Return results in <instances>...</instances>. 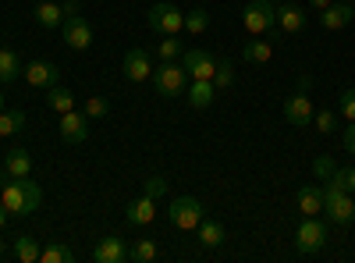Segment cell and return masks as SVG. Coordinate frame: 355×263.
<instances>
[{
	"label": "cell",
	"mask_w": 355,
	"mask_h": 263,
	"mask_svg": "<svg viewBox=\"0 0 355 263\" xmlns=\"http://www.w3.org/2000/svg\"><path fill=\"white\" fill-rule=\"evenodd\" d=\"M0 203L8 207L11 217H28L40 210L43 203V189L28 178H15V182H4V192H0Z\"/></svg>",
	"instance_id": "obj_1"
},
{
	"label": "cell",
	"mask_w": 355,
	"mask_h": 263,
	"mask_svg": "<svg viewBox=\"0 0 355 263\" xmlns=\"http://www.w3.org/2000/svg\"><path fill=\"white\" fill-rule=\"evenodd\" d=\"M323 214H327L334 224H352L355 221V203H352V192H345L338 182L327 178L323 185Z\"/></svg>",
	"instance_id": "obj_2"
},
{
	"label": "cell",
	"mask_w": 355,
	"mask_h": 263,
	"mask_svg": "<svg viewBox=\"0 0 355 263\" xmlns=\"http://www.w3.org/2000/svg\"><path fill=\"white\" fill-rule=\"evenodd\" d=\"M146 22H150V28L160 36L185 33V11H178V4H171V0H157L150 8V15H146Z\"/></svg>",
	"instance_id": "obj_3"
},
{
	"label": "cell",
	"mask_w": 355,
	"mask_h": 263,
	"mask_svg": "<svg viewBox=\"0 0 355 263\" xmlns=\"http://www.w3.org/2000/svg\"><path fill=\"white\" fill-rule=\"evenodd\" d=\"M64 43L71 50H89V46H93V25H89L85 15H78L75 0L64 4Z\"/></svg>",
	"instance_id": "obj_4"
},
{
	"label": "cell",
	"mask_w": 355,
	"mask_h": 263,
	"mask_svg": "<svg viewBox=\"0 0 355 263\" xmlns=\"http://www.w3.org/2000/svg\"><path fill=\"white\" fill-rule=\"evenodd\" d=\"M242 25H245L249 36H266L270 28H277V8L270 0H252L242 11Z\"/></svg>",
	"instance_id": "obj_5"
},
{
	"label": "cell",
	"mask_w": 355,
	"mask_h": 263,
	"mask_svg": "<svg viewBox=\"0 0 355 263\" xmlns=\"http://www.w3.org/2000/svg\"><path fill=\"white\" fill-rule=\"evenodd\" d=\"M153 85H157L160 96H182V93L189 90V71H185V65L164 61L160 68H153Z\"/></svg>",
	"instance_id": "obj_6"
},
{
	"label": "cell",
	"mask_w": 355,
	"mask_h": 263,
	"mask_svg": "<svg viewBox=\"0 0 355 263\" xmlns=\"http://www.w3.org/2000/svg\"><path fill=\"white\" fill-rule=\"evenodd\" d=\"M323 246H327V224H323L320 217H302L299 228H295V249H299L302 256H313Z\"/></svg>",
	"instance_id": "obj_7"
},
{
	"label": "cell",
	"mask_w": 355,
	"mask_h": 263,
	"mask_svg": "<svg viewBox=\"0 0 355 263\" xmlns=\"http://www.w3.org/2000/svg\"><path fill=\"white\" fill-rule=\"evenodd\" d=\"M167 221H171L178 231H196L199 221H202V203H199L196 196H178V199H171Z\"/></svg>",
	"instance_id": "obj_8"
},
{
	"label": "cell",
	"mask_w": 355,
	"mask_h": 263,
	"mask_svg": "<svg viewBox=\"0 0 355 263\" xmlns=\"http://www.w3.org/2000/svg\"><path fill=\"white\" fill-rule=\"evenodd\" d=\"M21 78L33 85V90H50V85L61 82V68L53 61H33V65L21 68Z\"/></svg>",
	"instance_id": "obj_9"
},
{
	"label": "cell",
	"mask_w": 355,
	"mask_h": 263,
	"mask_svg": "<svg viewBox=\"0 0 355 263\" xmlns=\"http://www.w3.org/2000/svg\"><path fill=\"white\" fill-rule=\"evenodd\" d=\"M121 68H125V78H128V82H150V78H153V65H150V53H146L142 46H132V50L125 53Z\"/></svg>",
	"instance_id": "obj_10"
},
{
	"label": "cell",
	"mask_w": 355,
	"mask_h": 263,
	"mask_svg": "<svg viewBox=\"0 0 355 263\" xmlns=\"http://www.w3.org/2000/svg\"><path fill=\"white\" fill-rule=\"evenodd\" d=\"M277 28L288 36H299L306 28V11L299 8V0H281L277 4Z\"/></svg>",
	"instance_id": "obj_11"
},
{
	"label": "cell",
	"mask_w": 355,
	"mask_h": 263,
	"mask_svg": "<svg viewBox=\"0 0 355 263\" xmlns=\"http://www.w3.org/2000/svg\"><path fill=\"white\" fill-rule=\"evenodd\" d=\"M313 100L306 96V93H291L288 100H284V118H288V125H295V128H302V125H313Z\"/></svg>",
	"instance_id": "obj_12"
},
{
	"label": "cell",
	"mask_w": 355,
	"mask_h": 263,
	"mask_svg": "<svg viewBox=\"0 0 355 263\" xmlns=\"http://www.w3.org/2000/svg\"><path fill=\"white\" fill-rule=\"evenodd\" d=\"M182 65H185L189 78H214L217 57L206 53V50H185V53H182Z\"/></svg>",
	"instance_id": "obj_13"
},
{
	"label": "cell",
	"mask_w": 355,
	"mask_h": 263,
	"mask_svg": "<svg viewBox=\"0 0 355 263\" xmlns=\"http://www.w3.org/2000/svg\"><path fill=\"white\" fill-rule=\"evenodd\" d=\"M128 260V246L121 235H107L93 246V263H121Z\"/></svg>",
	"instance_id": "obj_14"
},
{
	"label": "cell",
	"mask_w": 355,
	"mask_h": 263,
	"mask_svg": "<svg viewBox=\"0 0 355 263\" xmlns=\"http://www.w3.org/2000/svg\"><path fill=\"white\" fill-rule=\"evenodd\" d=\"M61 139L71 142V146H82L89 139V118L85 114H78V110L61 114Z\"/></svg>",
	"instance_id": "obj_15"
},
{
	"label": "cell",
	"mask_w": 355,
	"mask_h": 263,
	"mask_svg": "<svg viewBox=\"0 0 355 263\" xmlns=\"http://www.w3.org/2000/svg\"><path fill=\"white\" fill-rule=\"evenodd\" d=\"M295 207L302 217H320L323 214V185H302L295 192Z\"/></svg>",
	"instance_id": "obj_16"
},
{
	"label": "cell",
	"mask_w": 355,
	"mask_h": 263,
	"mask_svg": "<svg viewBox=\"0 0 355 263\" xmlns=\"http://www.w3.org/2000/svg\"><path fill=\"white\" fill-rule=\"evenodd\" d=\"M352 18H355L352 0H338V4H331L327 11H320V25H323V28H331V33H338V28L352 25Z\"/></svg>",
	"instance_id": "obj_17"
},
{
	"label": "cell",
	"mask_w": 355,
	"mask_h": 263,
	"mask_svg": "<svg viewBox=\"0 0 355 263\" xmlns=\"http://www.w3.org/2000/svg\"><path fill=\"white\" fill-rule=\"evenodd\" d=\"M125 217H128V224H135V228L153 224V217H157V199H153V196H139V199H132V203H128V210H125Z\"/></svg>",
	"instance_id": "obj_18"
},
{
	"label": "cell",
	"mask_w": 355,
	"mask_h": 263,
	"mask_svg": "<svg viewBox=\"0 0 355 263\" xmlns=\"http://www.w3.org/2000/svg\"><path fill=\"white\" fill-rule=\"evenodd\" d=\"M4 174H8V178H33V157H28V150H21V146L8 150Z\"/></svg>",
	"instance_id": "obj_19"
},
{
	"label": "cell",
	"mask_w": 355,
	"mask_h": 263,
	"mask_svg": "<svg viewBox=\"0 0 355 263\" xmlns=\"http://www.w3.org/2000/svg\"><path fill=\"white\" fill-rule=\"evenodd\" d=\"M214 100H217L214 78H192V82H189V103H192L196 110H206Z\"/></svg>",
	"instance_id": "obj_20"
},
{
	"label": "cell",
	"mask_w": 355,
	"mask_h": 263,
	"mask_svg": "<svg viewBox=\"0 0 355 263\" xmlns=\"http://www.w3.org/2000/svg\"><path fill=\"white\" fill-rule=\"evenodd\" d=\"M196 231H199L202 249H217V246H224V239H227V228H224L220 221H214V217H202Z\"/></svg>",
	"instance_id": "obj_21"
},
{
	"label": "cell",
	"mask_w": 355,
	"mask_h": 263,
	"mask_svg": "<svg viewBox=\"0 0 355 263\" xmlns=\"http://www.w3.org/2000/svg\"><path fill=\"white\" fill-rule=\"evenodd\" d=\"M40 253H43V246L36 242V235H18L11 246V256L18 263H40Z\"/></svg>",
	"instance_id": "obj_22"
},
{
	"label": "cell",
	"mask_w": 355,
	"mask_h": 263,
	"mask_svg": "<svg viewBox=\"0 0 355 263\" xmlns=\"http://www.w3.org/2000/svg\"><path fill=\"white\" fill-rule=\"evenodd\" d=\"M36 22L43 28H57V25H64V8L61 4H53V0H43V4H36Z\"/></svg>",
	"instance_id": "obj_23"
},
{
	"label": "cell",
	"mask_w": 355,
	"mask_h": 263,
	"mask_svg": "<svg viewBox=\"0 0 355 263\" xmlns=\"http://www.w3.org/2000/svg\"><path fill=\"white\" fill-rule=\"evenodd\" d=\"M21 57L15 53V50H4L0 46V85L4 82H15V78H21Z\"/></svg>",
	"instance_id": "obj_24"
},
{
	"label": "cell",
	"mask_w": 355,
	"mask_h": 263,
	"mask_svg": "<svg viewBox=\"0 0 355 263\" xmlns=\"http://www.w3.org/2000/svg\"><path fill=\"white\" fill-rule=\"evenodd\" d=\"M46 103H50L57 114H68V110H75V96H71V90H68V85H61V82H57V85H50V90H46Z\"/></svg>",
	"instance_id": "obj_25"
},
{
	"label": "cell",
	"mask_w": 355,
	"mask_h": 263,
	"mask_svg": "<svg viewBox=\"0 0 355 263\" xmlns=\"http://www.w3.org/2000/svg\"><path fill=\"white\" fill-rule=\"evenodd\" d=\"M242 57H245L249 65H266L274 57V46H270V40H249L245 50H242Z\"/></svg>",
	"instance_id": "obj_26"
},
{
	"label": "cell",
	"mask_w": 355,
	"mask_h": 263,
	"mask_svg": "<svg viewBox=\"0 0 355 263\" xmlns=\"http://www.w3.org/2000/svg\"><path fill=\"white\" fill-rule=\"evenodd\" d=\"M25 128V114L21 110H0V139L18 135Z\"/></svg>",
	"instance_id": "obj_27"
},
{
	"label": "cell",
	"mask_w": 355,
	"mask_h": 263,
	"mask_svg": "<svg viewBox=\"0 0 355 263\" xmlns=\"http://www.w3.org/2000/svg\"><path fill=\"white\" fill-rule=\"evenodd\" d=\"M75 260V253L64 246V242H50V246H43V253H40V263H71Z\"/></svg>",
	"instance_id": "obj_28"
},
{
	"label": "cell",
	"mask_w": 355,
	"mask_h": 263,
	"mask_svg": "<svg viewBox=\"0 0 355 263\" xmlns=\"http://www.w3.org/2000/svg\"><path fill=\"white\" fill-rule=\"evenodd\" d=\"M82 114H85L89 121H100V118H107V114H110V100L107 96H85Z\"/></svg>",
	"instance_id": "obj_29"
},
{
	"label": "cell",
	"mask_w": 355,
	"mask_h": 263,
	"mask_svg": "<svg viewBox=\"0 0 355 263\" xmlns=\"http://www.w3.org/2000/svg\"><path fill=\"white\" fill-rule=\"evenodd\" d=\"M128 260H135V263H153V260H157V242H153V239H139V242L128 249Z\"/></svg>",
	"instance_id": "obj_30"
},
{
	"label": "cell",
	"mask_w": 355,
	"mask_h": 263,
	"mask_svg": "<svg viewBox=\"0 0 355 263\" xmlns=\"http://www.w3.org/2000/svg\"><path fill=\"white\" fill-rule=\"evenodd\" d=\"M206 25H210V15H206V8H192V11L185 15V33L202 36V33H206Z\"/></svg>",
	"instance_id": "obj_31"
},
{
	"label": "cell",
	"mask_w": 355,
	"mask_h": 263,
	"mask_svg": "<svg viewBox=\"0 0 355 263\" xmlns=\"http://www.w3.org/2000/svg\"><path fill=\"white\" fill-rule=\"evenodd\" d=\"M157 53H160V61H178L185 50H182V40H178V36H164L160 46H157Z\"/></svg>",
	"instance_id": "obj_32"
},
{
	"label": "cell",
	"mask_w": 355,
	"mask_h": 263,
	"mask_svg": "<svg viewBox=\"0 0 355 263\" xmlns=\"http://www.w3.org/2000/svg\"><path fill=\"white\" fill-rule=\"evenodd\" d=\"M214 85H217V90H227V85H234V65H231V61H217Z\"/></svg>",
	"instance_id": "obj_33"
},
{
	"label": "cell",
	"mask_w": 355,
	"mask_h": 263,
	"mask_svg": "<svg viewBox=\"0 0 355 263\" xmlns=\"http://www.w3.org/2000/svg\"><path fill=\"white\" fill-rule=\"evenodd\" d=\"M313 125L320 128V135H331L338 128V114L334 110H320V114H313Z\"/></svg>",
	"instance_id": "obj_34"
},
{
	"label": "cell",
	"mask_w": 355,
	"mask_h": 263,
	"mask_svg": "<svg viewBox=\"0 0 355 263\" xmlns=\"http://www.w3.org/2000/svg\"><path fill=\"white\" fill-rule=\"evenodd\" d=\"M331 182H338L345 192H352V196H355V167H334Z\"/></svg>",
	"instance_id": "obj_35"
},
{
	"label": "cell",
	"mask_w": 355,
	"mask_h": 263,
	"mask_svg": "<svg viewBox=\"0 0 355 263\" xmlns=\"http://www.w3.org/2000/svg\"><path fill=\"white\" fill-rule=\"evenodd\" d=\"M164 192H167V178H164V174H153V178H146V182H142V196L160 199Z\"/></svg>",
	"instance_id": "obj_36"
},
{
	"label": "cell",
	"mask_w": 355,
	"mask_h": 263,
	"mask_svg": "<svg viewBox=\"0 0 355 263\" xmlns=\"http://www.w3.org/2000/svg\"><path fill=\"white\" fill-rule=\"evenodd\" d=\"M338 110H341L345 121H355V90H345V93L338 96Z\"/></svg>",
	"instance_id": "obj_37"
},
{
	"label": "cell",
	"mask_w": 355,
	"mask_h": 263,
	"mask_svg": "<svg viewBox=\"0 0 355 263\" xmlns=\"http://www.w3.org/2000/svg\"><path fill=\"white\" fill-rule=\"evenodd\" d=\"M313 174H316L320 182H327L331 174H334V164H331V157H316V160H313Z\"/></svg>",
	"instance_id": "obj_38"
},
{
	"label": "cell",
	"mask_w": 355,
	"mask_h": 263,
	"mask_svg": "<svg viewBox=\"0 0 355 263\" xmlns=\"http://www.w3.org/2000/svg\"><path fill=\"white\" fill-rule=\"evenodd\" d=\"M341 142H345V153H352V157H355V121H348V125H345Z\"/></svg>",
	"instance_id": "obj_39"
},
{
	"label": "cell",
	"mask_w": 355,
	"mask_h": 263,
	"mask_svg": "<svg viewBox=\"0 0 355 263\" xmlns=\"http://www.w3.org/2000/svg\"><path fill=\"white\" fill-rule=\"evenodd\" d=\"M309 4H313V8H316V11H327V8H331V4H334V0H309Z\"/></svg>",
	"instance_id": "obj_40"
},
{
	"label": "cell",
	"mask_w": 355,
	"mask_h": 263,
	"mask_svg": "<svg viewBox=\"0 0 355 263\" xmlns=\"http://www.w3.org/2000/svg\"><path fill=\"white\" fill-rule=\"evenodd\" d=\"M8 217H11V214H8V207H4V203H0V231L8 228Z\"/></svg>",
	"instance_id": "obj_41"
},
{
	"label": "cell",
	"mask_w": 355,
	"mask_h": 263,
	"mask_svg": "<svg viewBox=\"0 0 355 263\" xmlns=\"http://www.w3.org/2000/svg\"><path fill=\"white\" fill-rule=\"evenodd\" d=\"M8 256V246H4V239H0V260H4Z\"/></svg>",
	"instance_id": "obj_42"
},
{
	"label": "cell",
	"mask_w": 355,
	"mask_h": 263,
	"mask_svg": "<svg viewBox=\"0 0 355 263\" xmlns=\"http://www.w3.org/2000/svg\"><path fill=\"white\" fill-rule=\"evenodd\" d=\"M0 110H4V90H0Z\"/></svg>",
	"instance_id": "obj_43"
},
{
	"label": "cell",
	"mask_w": 355,
	"mask_h": 263,
	"mask_svg": "<svg viewBox=\"0 0 355 263\" xmlns=\"http://www.w3.org/2000/svg\"><path fill=\"white\" fill-rule=\"evenodd\" d=\"M352 4H355V0H352Z\"/></svg>",
	"instance_id": "obj_44"
}]
</instances>
